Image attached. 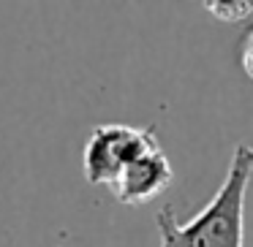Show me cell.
Wrapping results in <instances>:
<instances>
[{
    "label": "cell",
    "mask_w": 253,
    "mask_h": 247,
    "mask_svg": "<svg viewBox=\"0 0 253 247\" xmlns=\"http://www.w3.org/2000/svg\"><path fill=\"white\" fill-rule=\"evenodd\" d=\"M240 66L245 71V76L253 82V28L245 33L242 38V46H240Z\"/></svg>",
    "instance_id": "5b68a950"
},
{
    "label": "cell",
    "mask_w": 253,
    "mask_h": 247,
    "mask_svg": "<svg viewBox=\"0 0 253 247\" xmlns=\"http://www.w3.org/2000/svg\"><path fill=\"white\" fill-rule=\"evenodd\" d=\"M207 11L212 17H218L220 22H240L248 14H253V3H240V0H231V3H207Z\"/></svg>",
    "instance_id": "277c9868"
},
{
    "label": "cell",
    "mask_w": 253,
    "mask_h": 247,
    "mask_svg": "<svg viewBox=\"0 0 253 247\" xmlns=\"http://www.w3.org/2000/svg\"><path fill=\"white\" fill-rule=\"evenodd\" d=\"M171 185H174V169L158 144L155 149L131 160L112 182L109 193L126 207H142L153 198H161Z\"/></svg>",
    "instance_id": "3957f363"
},
{
    "label": "cell",
    "mask_w": 253,
    "mask_h": 247,
    "mask_svg": "<svg viewBox=\"0 0 253 247\" xmlns=\"http://www.w3.org/2000/svg\"><path fill=\"white\" fill-rule=\"evenodd\" d=\"M253 179V147L237 144L229 169L207 201V207L191 220L180 223L177 209L166 204L158 212L161 247H242L245 242V198Z\"/></svg>",
    "instance_id": "6da1fadb"
},
{
    "label": "cell",
    "mask_w": 253,
    "mask_h": 247,
    "mask_svg": "<svg viewBox=\"0 0 253 247\" xmlns=\"http://www.w3.org/2000/svg\"><path fill=\"white\" fill-rule=\"evenodd\" d=\"M158 147L155 128H133L104 122L90 131L82 152V171L90 185L112 187V182L120 176L131 160Z\"/></svg>",
    "instance_id": "7a4b0ae2"
}]
</instances>
